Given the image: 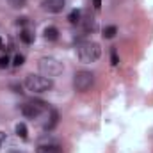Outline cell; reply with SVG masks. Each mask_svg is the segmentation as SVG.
Wrapping results in <instances>:
<instances>
[{"label":"cell","instance_id":"1","mask_svg":"<svg viewBox=\"0 0 153 153\" xmlns=\"http://www.w3.org/2000/svg\"><path fill=\"white\" fill-rule=\"evenodd\" d=\"M76 55L82 62L85 64H91V62H96L102 55V48L98 43L94 41H82L78 46H76Z\"/></svg>","mask_w":153,"mask_h":153},{"label":"cell","instance_id":"2","mask_svg":"<svg viewBox=\"0 0 153 153\" xmlns=\"http://www.w3.org/2000/svg\"><path fill=\"white\" fill-rule=\"evenodd\" d=\"M25 87L29 91H32V93H46V91H50L53 87V82L48 76L30 73V75L25 76Z\"/></svg>","mask_w":153,"mask_h":153},{"label":"cell","instance_id":"3","mask_svg":"<svg viewBox=\"0 0 153 153\" xmlns=\"http://www.w3.org/2000/svg\"><path fill=\"white\" fill-rule=\"evenodd\" d=\"M38 66H39L41 75L48 76V78H52V76H59L61 73H62V70H64L62 62L57 61L55 57H41Z\"/></svg>","mask_w":153,"mask_h":153},{"label":"cell","instance_id":"4","mask_svg":"<svg viewBox=\"0 0 153 153\" xmlns=\"http://www.w3.org/2000/svg\"><path fill=\"white\" fill-rule=\"evenodd\" d=\"M94 85V75L87 70H78L73 75V87L78 93H85Z\"/></svg>","mask_w":153,"mask_h":153},{"label":"cell","instance_id":"5","mask_svg":"<svg viewBox=\"0 0 153 153\" xmlns=\"http://www.w3.org/2000/svg\"><path fill=\"white\" fill-rule=\"evenodd\" d=\"M45 111H48V105L41 100H30V102H25L22 105V114L27 119H38Z\"/></svg>","mask_w":153,"mask_h":153},{"label":"cell","instance_id":"6","mask_svg":"<svg viewBox=\"0 0 153 153\" xmlns=\"http://www.w3.org/2000/svg\"><path fill=\"white\" fill-rule=\"evenodd\" d=\"M41 7L46 13L57 14V13H62V9L66 7V0H43L41 2Z\"/></svg>","mask_w":153,"mask_h":153},{"label":"cell","instance_id":"7","mask_svg":"<svg viewBox=\"0 0 153 153\" xmlns=\"http://www.w3.org/2000/svg\"><path fill=\"white\" fill-rule=\"evenodd\" d=\"M36 153H62L59 144H41L38 146Z\"/></svg>","mask_w":153,"mask_h":153},{"label":"cell","instance_id":"8","mask_svg":"<svg viewBox=\"0 0 153 153\" xmlns=\"http://www.w3.org/2000/svg\"><path fill=\"white\" fill-rule=\"evenodd\" d=\"M45 38L48 39V41H55V39L59 38V30L55 27H46L45 29Z\"/></svg>","mask_w":153,"mask_h":153},{"label":"cell","instance_id":"9","mask_svg":"<svg viewBox=\"0 0 153 153\" xmlns=\"http://www.w3.org/2000/svg\"><path fill=\"white\" fill-rule=\"evenodd\" d=\"M116 34H117V29H116V25H107V27L103 29V34H102V36H103L105 39H112Z\"/></svg>","mask_w":153,"mask_h":153},{"label":"cell","instance_id":"10","mask_svg":"<svg viewBox=\"0 0 153 153\" xmlns=\"http://www.w3.org/2000/svg\"><path fill=\"white\" fill-rule=\"evenodd\" d=\"M20 39H22L23 43H27V45H30V43L34 41V34H32L30 30H27V29H23V30L20 32Z\"/></svg>","mask_w":153,"mask_h":153},{"label":"cell","instance_id":"11","mask_svg":"<svg viewBox=\"0 0 153 153\" xmlns=\"http://www.w3.org/2000/svg\"><path fill=\"white\" fill-rule=\"evenodd\" d=\"M16 135H18V137H22V139H27L29 130H27L25 123H18V125H16Z\"/></svg>","mask_w":153,"mask_h":153},{"label":"cell","instance_id":"12","mask_svg":"<svg viewBox=\"0 0 153 153\" xmlns=\"http://www.w3.org/2000/svg\"><path fill=\"white\" fill-rule=\"evenodd\" d=\"M80 18H82V13H80L78 9H73V11L70 13V16H68L70 23H80Z\"/></svg>","mask_w":153,"mask_h":153},{"label":"cell","instance_id":"13","mask_svg":"<svg viewBox=\"0 0 153 153\" xmlns=\"http://www.w3.org/2000/svg\"><path fill=\"white\" fill-rule=\"evenodd\" d=\"M7 4L13 7V9H22L27 5V0H7Z\"/></svg>","mask_w":153,"mask_h":153},{"label":"cell","instance_id":"14","mask_svg":"<svg viewBox=\"0 0 153 153\" xmlns=\"http://www.w3.org/2000/svg\"><path fill=\"white\" fill-rule=\"evenodd\" d=\"M23 62H25V57H23L22 53H16V55H14V61H13V64H14L16 68H20V66H23Z\"/></svg>","mask_w":153,"mask_h":153},{"label":"cell","instance_id":"15","mask_svg":"<svg viewBox=\"0 0 153 153\" xmlns=\"http://www.w3.org/2000/svg\"><path fill=\"white\" fill-rule=\"evenodd\" d=\"M7 66H9V57H7V55H2V57H0V68L4 70V68H7Z\"/></svg>","mask_w":153,"mask_h":153},{"label":"cell","instance_id":"16","mask_svg":"<svg viewBox=\"0 0 153 153\" xmlns=\"http://www.w3.org/2000/svg\"><path fill=\"white\" fill-rule=\"evenodd\" d=\"M111 61H112V66H117L119 64V57H117L116 50H112V53H111Z\"/></svg>","mask_w":153,"mask_h":153},{"label":"cell","instance_id":"17","mask_svg":"<svg viewBox=\"0 0 153 153\" xmlns=\"http://www.w3.org/2000/svg\"><path fill=\"white\" fill-rule=\"evenodd\" d=\"M5 139H7V135H5L4 132H0V148L4 146V143H5Z\"/></svg>","mask_w":153,"mask_h":153},{"label":"cell","instance_id":"18","mask_svg":"<svg viewBox=\"0 0 153 153\" xmlns=\"http://www.w3.org/2000/svg\"><path fill=\"white\" fill-rule=\"evenodd\" d=\"M93 5H94V9H100L102 7V0H93Z\"/></svg>","mask_w":153,"mask_h":153},{"label":"cell","instance_id":"19","mask_svg":"<svg viewBox=\"0 0 153 153\" xmlns=\"http://www.w3.org/2000/svg\"><path fill=\"white\" fill-rule=\"evenodd\" d=\"M27 23V18H18V25H25Z\"/></svg>","mask_w":153,"mask_h":153},{"label":"cell","instance_id":"20","mask_svg":"<svg viewBox=\"0 0 153 153\" xmlns=\"http://www.w3.org/2000/svg\"><path fill=\"white\" fill-rule=\"evenodd\" d=\"M0 48H2V38H0Z\"/></svg>","mask_w":153,"mask_h":153}]
</instances>
